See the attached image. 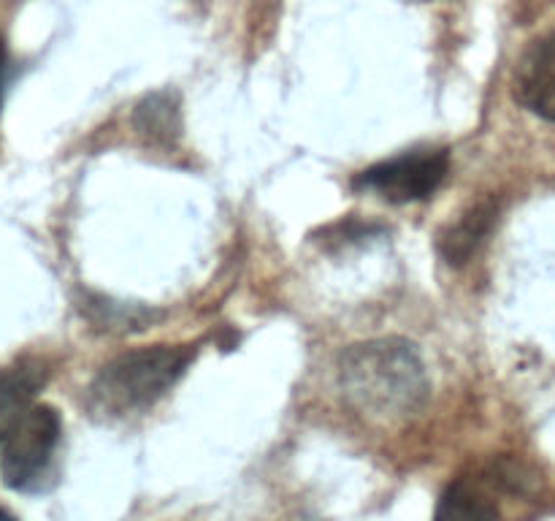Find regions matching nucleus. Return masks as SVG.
<instances>
[{
    "label": "nucleus",
    "instance_id": "1a4fd4ad",
    "mask_svg": "<svg viewBox=\"0 0 555 521\" xmlns=\"http://www.w3.org/2000/svg\"><path fill=\"white\" fill-rule=\"evenodd\" d=\"M135 128L150 141L171 144L182 134V114H179L177 92H152L135 106Z\"/></svg>",
    "mask_w": 555,
    "mask_h": 521
},
{
    "label": "nucleus",
    "instance_id": "39448f33",
    "mask_svg": "<svg viewBox=\"0 0 555 521\" xmlns=\"http://www.w3.org/2000/svg\"><path fill=\"white\" fill-rule=\"evenodd\" d=\"M515 98L537 117L555 123V33L531 43L524 54L515 74Z\"/></svg>",
    "mask_w": 555,
    "mask_h": 521
},
{
    "label": "nucleus",
    "instance_id": "7ed1b4c3",
    "mask_svg": "<svg viewBox=\"0 0 555 521\" xmlns=\"http://www.w3.org/2000/svg\"><path fill=\"white\" fill-rule=\"evenodd\" d=\"M60 432L63 423L57 410L52 405H33L0 445V478L5 486L14 492L36 488L57 450Z\"/></svg>",
    "mask_w": 555,
    "mask_h": 521
},
{
    "label": "nucleus",
    "instance_id": "f03ea898",
    "mask_svg": "<svg viewBox=\"0 0 555 521\" xmlns=\"http://www.w3.org/2000/svg\"><path fill=\"white\" fill-rule=\"evenodd\" d=\"M190 345H152L108 361L90 385V405L103 416H130L155 405L188 372Z\"/></svg>",
    "mask_w": 555,
    "mask_h": 521
},
{
    "label": "nucleus",
    "instance_id": "423d86ee",
    "mask_svg": "<svg viewBox=\"0 0 555 521\" xmlns=\"http://www.w3.org/2000/svg\"><path fill=\"white\" fill-rule=\"evenodd\" d=\"M43 380L47 374L36 361H22L0 369V445L33 407V396L38 394Z\"/></svg>",
    "mask_w": 555,
    "mask_h": 521
},
{
    "label": "nucleus",
    "instance_id": "f257e3e1",
    "mask_svg": "<svg viewBox=\"0 0 555 521\" xmlns=\"http://www.w3.org/2000/svg\"><path fill=\"white\" fill-rule=\"evenodd\" d=\"M347 399L374 418H406L428 399V378L415 345L399 336L358 342L339 358Z\"/></svg>",
    "mask_w": 555,
    "mask_h": 521
},
{
    "label": "nucleus",
    "instance_id": "9b49d317",
    "mask_svg": "<svg viewBox=\"0 0 555 521\" xmlns=\"http://www.w3.org/2000/svg\"><path fill=\"white\" fill-rule=\"evenodd\" d=\"M0 521H16V519H14V516H11V513H5L3 508H0Z\"/></svg>",
    "mask_w": 555,
    "mask_h": 521
},
{
    "label": "nucleus",
    "instance_id": "20e7f679",
    "mask_svg": "<svg viewBox=\"0 0 555 521\" xmlns=\"http://www.w3.org/2000/svg\"><path fill=\"white\" fill-rule=\"evenodd\" d=\"M448 171V150H412L358 174L356 188L374 190L393 204H406L437 193Z\"/></svg>",
    "mask_w": 555,
    "mask_h": 521
},
{
    "label": "nucleus",
    "instance_id": "6e6552de",
    "mask_svg": "<svg viewBox=\"0 0 555 521\" xmlns=\"http://www.w3.org/2000/svg\"><path fill=\"white\" fill-rule=\"evenodd\" d=\"M434 521H499V508L480 483L461 478L444 488Z\"/></svg>",
    "mask_w": 555,
    "mask_h": 521
},
{
    "label": "nucleus",
    "instance_id": "0eeeda50",
    "mask_svg": "<svg viewBox=\"0 0 555 521\" xmlns=\"http://www.w3.org/2000/svg\"><path fill=\"white\" fill-rule=\"evenodd\" d=\"M493 217H496V204L493 201H480V204L472 206L469 212L459 217L455 223H450L442 233H439V253L448 264H466V260L475 255V250L480 247L482 239L488 237L493 226Z\"/></svg>",
    "mask_w": 555,
    "mask_h": 521
},
{
    "label": "nucleus",
    "instance_id": "9d476101",
    "mask_svg": "<svg viewBox=\"0 0 555 521\" xmlns=\"http://www.w3.org/2000/svg\"><path fill=\"white\" fill-rule=\"evenodd\" d=\"M3 74H5V49L0 43V87H3Z\"/></svg>",
    "mask_w": 555,
    "mask_h": 521
}]
</instances>
